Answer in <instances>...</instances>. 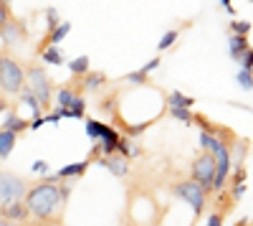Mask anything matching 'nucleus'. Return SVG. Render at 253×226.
I'll return each instance as SVG.
<instances>
[{"label":"nucleus","instance_id":"1","mask_svg":"<svg viewBox=\"0 0 253 226\" xmlns=\"http://www.w3.org/2000/svg\"><path fill=\"white\" fill-rule=\"evenodd\" d=\"M23 203H26L28 214L41 219V221L51 219L58 209H63L58 186H53V183H36V186H31L23 196Z\"/></svg>","mask_w":253,"mask_h":226},{"label":"nucleus","instance_id":"2","mask_svg":"<svg viewBox=\"0 0 253 226\" xmlns=\"http://www.w3.org/2000/svg\"><path fill=\"white\" fill-rule=\"evenodd\" d=\"M26 81H28V89L33 92V97L38 99V105L41 110H48V105L53 102V84H51V79L48 74L41 69V66H31L26 71Z\"/></svg>","mask_w":253,"mask_h":226},{"label":"nucleus","instance_id":"3","mask_svg":"<svg viewBox=\"0 0 253 226\" xmlns=\"http://www.w3.org/2000/svg\"><path fill=\"white\" fill-rule=\"evenodd\" d=\"M23 87H26V69L15 58L3 56V64H0V89L8 94H18Z\"/></svg>","mask_w":253,"mask_h":226},{"label":"nucleus","instance_id":"4","mask_svg":"<svg viewBox=\"0 0 253 226\" xmlns=\"http://www.w3.org/2000/svg\"><path fill=\"white\" fill-rule=\"evenodd\" d=\"M172 193H175V198L185 201L187 206L193 209V214H195V216H200V214H203L205 203H208V193H205V191L198 186V183H193V180H182V183H175Z\"/></svg>","mask_w":253,"mask_h":226},{"label":"nucleus","instance_id":"5","mask_svg":"<svg viewBox=\"0 0 253 226\" xmlns=\"http://www.w3.org/2000/svg\"><path fill=\"white\" fill-rule=\"evenodd\" d=\"M28 191V183L10 173V170H3L0 173V206H5V203H13V201H23Z\"/></svg>","mask_w":253,"mask_h":226},{"label":"nucleus","instance_id":"6","mask_svg":"<svg viewBox=\"0 0 253 226\" xmlns=\"http://www.w3.org/2000/svg\"><path fill=\"white\" fill-rule=\"evenodd\" d=\"M213 175H215V158L210 153H203L200 158H195L193 168H190V180L198 183V186L208 193L210 183H213Z\"/></svg>","mask_w":253,"mask_h":226},{"label":"nucleus","instance_id":"7","mask_svg":"<svg viewBox=\"0 0 253 226\" xmlns=\"http://www.w3.org/2000/svg\"><path fill=\"white\" fill-rule=\"evenodd\" d=\"M213 158H215V175H213V183H210V191H223V186L228 183V175H230V163H233V155H230L228 145H223Z\"/></svg>","mask_w":253,"mask_h":226},{"label":"nucleus","instance_id":"8","mask_svg":"<svg viewBox=\"0 0 253 226\" xmlns=\"http://www.w3.org/2000/svg\"><path fill=\"white\" fill-rule=\"evenodd\" d=\"M89 166H91V158L81 160V163H69V166L58 168L56 173H48V175L43 178V183H53V186H58L61 180H74V178H81L84 173L89 170Z\"/></svg>","mask_w":253,"mask_h":226},{"label":"nucleus","instance_id":"9","mask_svg":"<svg viewBox=\"0 0 253 226\" xmlns=\"http://www.w3.org/2000/svg\"><path fill=\"white\" fill-rule=\"evenodd\" d=\"M94 163H96L99 168H107L114 178H124L126 173H129V160L122 158V155H117V153L109 155V158H96Z\"/></svg>","mask_w":253,"mask_h":226},{"label":"nucleus","instance_id":"10","mask_svg":"<svg viewBox=\"0 0 253 226\" xmlns=\"http://www.w3.org/2000/svg\"><path fill=\"white\" fill-rule=\"evenodd\" d=\"M0 216H3L5 221L20 226V224H26L31 219L28 209H26V203L23 201H13V203H5V206H0Z\"/></svg>","mask_w":253,"mask_h":226},{"label":"nucleus","instance_id":"11","mask_svg":"<svg viewBox=\"0 0 253 226\" xmlns=\"http://www.w3.org/2000/svg\"><path fill=\"white\" fill-rule=\"evenodd\" d=\"M0 130H8V132H13V135H23V132L28 130V119L20 117L15 110H8L5 117H3V122H0Z\"/></svg>","mask_w":253,"mask_h":226},{"label":"nucleus","instance_id":"12","mask_svg":"<svg viewBox=\"0 0 253 226\" xmlns=\"http://www.w3.org/2000/svg\"><path fill=\"white\" fill-rule=\"evenodd\" d=\"M0 36H3V44L8 46H15V44H23V28H20L18 20H8V23L0 28Z\"/></svg>","mask_w":253,"mask_h":226},{"label":"nucleus","instance_id":"13","mask_svg":"<svg viewBox=\"0 0 253 226\" xmlns=\"http://www.w3.org/2000/svg\"><path fill=\"white\" fill-rule=\"evenodd\" d=\"M69 33H71V20H61L53 31H48V36H46L43 44H41V49H46V46H61V41L66 38ZM41 49H38V51H41Z\"/></svg>","mask_w":253,"mask_h":226},{"label":"nucleus","instance_id":"14","mask_svg":"<svg viewBox=\"0 0 253 226\" xmlns=\"http://www.w3.org/2000/svg\"><path fill=\"white\" fill-rule=\"evenodd\" d=\"M38 54H41V61L48 64V66H63L66 64V54H63L61 46H46V49H41Z\"/></svg>","mask_w":253,"mask_h":226},{"label":"nucleus","instance_id":"15","mask_svg":"<svg viewBox=\"0 0 253 226\" xmlns=\"http://www.w3.org/2000/svg\"><path fill=\"white\" fill-rule=\"evenodd\" d=\"M107 74H101V71H89V74H84L81 76V87L86 89V92H96V89H101L104 84H107Z\"/></svg>","mask_w":253,"mask_h":226},{"label":"nucleus","instance_id":"16","mask_svg":"<svg viewBox=\"0 0 253 226\" xmlns=\"http://www.w3.org/2000/svg\"><path fill=\"white\" fill-rule=\"evenodd\" d=\"M251 49V44H248V38H243V36H233L230 33L228 36V51H230V58H241V54L243 51H248Z\"/></svg>","mask_w":253,"mask_h":226},{"label":"nucleus","instance_id":"17","mask_svg":"<svg viewBox=\"0 0 253 226\" xmlns=\"http://www.w3.org/2000/svg\"><path fill=\"white\" fill-rule=\"evenodd\" d=\"M66 66H69L71 76L81 79L84 74H89V71H91V61H89V56H76L74 61H66Z\"/></svg>","mask_w":253,"mask_h":226},{"label":"nucleus","instance_id":"18","mask_svg":"<svg viewBox=\"0 0 253 226\" xmlns=\"http://www.w3.org/2000/svg\"><path fill=\"white\" fill-rule=\"evenodd\" d=\"M79 97V92L74 87H61L56 94H53V102L58 105V110H69L71 107V102Z\"/></svg>","mask_w":253,"mask_h":226},{"label":"nucleus","instance_id":"19","mask_svg":"<svg viewBox=\"0 0 253 226\" xmlns=\"http://www.w3.org/2000/svg\"><path fill=\"white\" fill-rule=\"evenodd\" d=\"M225 145V142L220 140V137H215V135H210V132H200V148H203V153H210V155H215L220 148Z\"/></svg>","mask_w":253,"mask_h":226},{"label":"nucleus","instance_id":"20","mask_svg":"<svg viewBox=\"0 0 253 226\" xmlns=\"http://www.w3.org/2000/svg\"><path fill=\"white\" fill-rule=\"evenodd\" d=\"M15 142H18V135H13V132H8V130H0V160L10 158Z\"/></svg>","mask_w":253,"mask_h":226},{"label":"nucleus","instance_id":"21","mask_svg":"<svg viewBox=\"0 0 253 226\" xmlns=\"http://www.w3.org/2000/svg\"><path fill=\"white\" fill-rule=\"evenodd\" d=\"M18 102H20V105H26V107H31L33 110V117H41V112H43V110H41V105H38V99L33 97V92L28 87H23V89L18 92Z\"/></svg>","mask_w":253,"mask_h":226},{"label":"nucleus","instance_id":"22","mask_svg":"<svg viewBox=\"0 0 253 226\" xmlns=\"http://www.w3.org/2000/svg\"><path fill=\"white\" fill-rule=\"evenodd\" d=\"M167 105L170 107H182V110H190L195 105V97H187L182 92H172L170 97H167Z\"/></svg>","mask_w":253,"mask_h":226},{"label":"nucleus","instance_id":"23","mask_svg":"<svg viewBox=\"0 0 253 226\" xmlns=\"http://www.w3.org/2000/svg\"><path fill=\"white\" fill-rule=\"evenodd\" d=\"M84 127H86V137L91 142H99V132H101V119H91L84 117Z\"/></svg>","mask_w":253,"mask_h":226},{"label":"nucleus","instance_id":"24","mask_svg":"<svg viewBox=\"0 0 253 226\" xmlns=\"http://www.w3.org/2000/svg\"><path fill=\"white\" fill-rule=\"evenodd\" d=\"M177 38H180V31L177 28H172V31H167L162 38H160V44H157V51L162 54V51H167V49H172L175 44H177Z\"/></svg>","mask_w":253,"mask_h":226},{"label":"nucleus","instance_id":"25","mask_svg":"<svg viewBox=\"0 0 253 226\" xmlns=\"http://www.w3.org/2000/svg\"><path fill=\"white\" fill-rule=\"evenodd\" d=\"M69 112H71V119H84V117H86V99L79 94V97L71 102Z\"/></svg>","mask_w":253,"mask_h":226},{"label":"nucleus","instance_id":"26","mask_svg":"<svg viewBox=\"0 0 253 226\" xmlns=\"http://www.w3.org/2000/svg\"><path fill=\"white\" fill-rule=\"evenodd\" d=\"M230 33L248 38V33H251V20H230Z\"/></svg>","mask_w":253,"mask_h":226},{"label":"nucleus","instance_id":"27","mask_svg":"<svg viewBox=\"0 0 253 226\" xmlns=\"http://www.w3.org/2000/svg\"><path fill=\"white\" fill-rule=\"evenodd\" d=\"M238 87H243V92H253V71H246V69H241L238 71Z\"/></svg>","mask_w":253,"mask_h":226},{"label":"nucleus","instance_id":"28","mask_svg":"<svg viewBox=\"0 0 253 226\" xmlns=\"http://www.w3.org/2000/svg\"><path fill=\"white\" fill-rule=\"evenodd\" d=\"M170 114L180 122H185V125H193V112L190 110H182V107H170Z\"/></svg>","mask_w":253,"mask_h":226},{"label":"nucleus","instance_id":"29","mask_svg":"<svg viewBox=\"0 0 253 226\" xmlns=\"http://www.w3.org/2000/svg\"><path fill=\"white\" fill-rule=\"evenodd\" d=\"M61 23V15H58V10L51 5V8H46V26H48V31H53L56 26Z\"/></svg>","mask_w":253,"mask_h":226},{"label":"nucleus","instance_id":"30","mask_svg":"<svg viewBox=\"0 0 253 226\" xmlns=\"http://www.w3.org/2000/svg\"><path fill=\"white\" fill-rule=\"evenodd\" d=\"M124 81H129V84H147V74L142 71V69H137V71H129V74H126L124 76Z\"/></svg>","mask_w":253,"mask_h":226},{"label":"nucleus","instance_id":"31","mask_svg":"<svg viewBox=\"0 0 253 226\" xmlns=\"http://www.w3.org/2000/svg\"><path fill=\"white\" fill-rule=\"evenodd\" d=\"M246 193H248V183H238V186H233V191H230V201H243Z\"/></svg>","mask_w":253,"mask_h":226},{"label":"nucleus","instance_id":"32","mask_svg":"<svg viewBox=\"0 0 253 226\" xmlns=\"http://www.w3.org/2000/svg\"><path fill=\"white\" fill-rule=\"evenodd\" d=\"M238 61H241V69L251 71V69H253V51H251V49H248V51H243Z\"/></svg>","mask_w":253,"mask_h":226},{"label":"nucleus","instance_id":"33","mask_svg":"<svg viewBox=\"0 0 253 226\" xmlns=\"http://www.w3.org/2000/svg\"><path fill=\"white\" fill-rule=\"evenodd\" d=\"M160 64H162V56H155V58H150V61L142 66V71H144V74H152L155 69H160Z\"/></svg>","mask_w":253,"mask_h":226},{"label":"nucleus","instance_id":"34","mask_svg":"<svg viewBox=\"0 0 253 226\" xmlns=\"http://www.w3.org/2000/svg\"><path fill=\"white\" fill-rule=\"evenodd\" d=\"M43 125H46V114H41V117H33V119L28 122V130H31V132H36V130H41Z\"/></svg>","mask_w":253,"mask_h":226},{"label":"nucleus","instance_id":"35","mask_svg":"<svg viewBox=\"0 0 253 226\" xmlns=\"http://www.w3.org/2000/svg\"><path fill=\"white\" fill-rule=\"evenodd\" d=\"M8 0H0V28H3L5 23H8Z\"/></svg>","mask_w":253,"mask_h":226},{"label":"nucleus","instance_id":"36","mask_svg":"<svg viewBox=\"0 0 253 226\" xmlns=\"http://www.w3.org/2000/svg\"><path fill=\"white\" fill-rule=\"evenodd\" d=\"M31 170H33V173H43V175H48V163H46V160H36L33 166H31Z\"/></svg>","mask_w":253,"mask_h":226},{"label":"nucleus","instance_id":"37","mask_svg":"<svg viewBox=\"0 0 253 226\" xmlns=\"http://www.w3.org/2000/svg\"><path fill=\"white\" fill-rule=\"evenodd\" d=\"M246 178H248L246 168H243V166H238V168H236V175H233V186H238V183H246Z\"/></svg>","mask_w":253,"mask_h":226},{"label":"nucleus","instance_id":"38","mask_svg":"<svg viewBox=\"0 0 253 226\" xmlns=\"http://www.w3.org/2000/svg\"><path fill=\"white\" fill-rule=\"evenodd\" d=\"M223 221H225V219H223V214H210L205 226H223Z\"/></svg>","mask_w":253,"mask_h":226},{"label":"nucleus","instance_id":"39","mask_svg":"<svg viewBox=\"0 0 253 226\" xmlns=\"http://www.w3.org/2000/svg\"><path fill=\"white\" fill-rule=\"evenodd\" d=\"M218 3L225 8V13H228V15H236V8H233V3H230V0H218Z\"/></svg>","mask_w":253,"mask_h":226},{"label":"nucleus","instance_id":"40","mask_svg":"<svg viewBox=\"0 0 253 226\" xmlns=\"http://www.w3.org/2000/svg\"><path fill=\"white\" fill-rule=\"evenodd\" d=\"M58 122H61V119H58V114H56V110H53L51 114H46V125H58Z\"/></svg>","mask_w":253,"mask_h":226},{"label":"nucleus","instance_id":"41","mask_svg":"<svg viewBox=\"0 0 253 226\" xmlns=\"http://www.w3.org/2000/svg\"><path fill=\"white\" fill-rule=\"evenodd\" d=\"M3 112H8V102L0 97V114H3Z\"/></svg>","mask_w":253,"mask_h":226},{"label":"nucleus","instance_id":"42","mask_svg":"<svg viewBox=\"0 0 253 226\" xmlns=\"http://www.w3.org/2000/svg\"><path fill=\"white\" fill-rule=\"evenodd\" d=\"M0 226H15V224H10V221H5L3 216H0Z\"/></svg>","mask_w":253,"mask_h":226},{"label":"nucleus","instance_id":"43","mask_svg":"<svg viewBox=\"0 0 253 226\" xmlns=\"http://www.w3.org/2000/svg\"><path fill=\"white\" fill-rule=\"evenodd\" d=\"M236 226H251V224H248V221H238Z\"/></svg>","mask_w":253,"mask_h":226},{"label":"nucleus","instance_id":"44","mask_svg":"<svg viewBox=\"0 0 253 226\" xmlns=\"http://www.w3.org/2000/svg\"><path fill=\"white\" fill-rule=\"evenodd\" d=\"M0 64H3V54H0Z\"/></svg>","mask_w":253,"mask_h":226}]
</instances>
